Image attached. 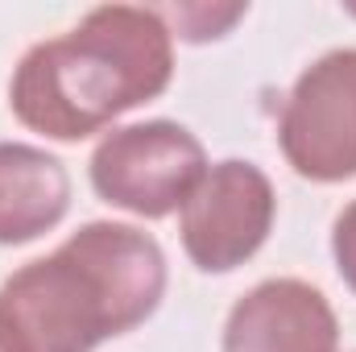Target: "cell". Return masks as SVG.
<instances>
[{
	"instance_id": "obj_1",
	"label": "cell",
	"mask_w": 356,
	"mask_h": 352,
	"mask_svg": "<svg viewBox=\"0 0 356 352\" xmlns=\"http://www.w3.org/2000/svg\"><path fill=\"white\" fill-rule=\"evenodd\" d=\"M166 294L162 245L116 220H91L54 253L0 282L4 352H95L141 328Z\"/></svg>"
},
{
	"instance_id": "obj_2",
	"label": "cell",
	"mask_w": 356,
	"mask_h": 352,
	"mask_svg": "<svg viewBox=\"0 0 356 352\" xmlns=\"http://www.w3.org/2000/svg\"><path fill=\"white\" fill-rule=\"evenodd\" d=\"M175 79V33L145 4H99L21 54L8 79L13 116L50 141H83L158 99Z\"/></svg>"
},
{
	"instance_id": "obj_3",
	"label": "cell",
	"mask_w": 356,
	"mask_h": 352,
	"mask_svg": "<svg viewBox=\"0 0 356 352\" xmlns=\"http://www.w3.org/2000/svg\"><path fill=\"white\" fill-rule=\"evenodd\" d=\"M91 186L104 203L141 220L182 211L207 175L203 141L178 120H141L104 133L88 162Z\"/></svg>"
},
{
	"instance_id": "obj_4",
	"label": "cell",
	"mask_w": 356,
	"mask_h": 352,
	"mask_svg": "<svg viewBox=\"0 0 356 352\" xmlns=\"http://www.w3.org/2000/svg\"><path fill=\"white\" fill-rule=\"evenodd\" d=\"M286 166L307 182L356 178V46L315 58L277 116Z\"/></svg>"
},
{
	"instance_id": "obj_5",
	"label": "cell",
	"mask_w": 356,
	"mask_h": 352,
	"mask_svg": "<svg viewBox=\"0 0 356 352\" xmlns=\"http://www.w3.org/2000/svg\"><path fill=\"white\" fill-rule=\"evenodd\" d=\"M277 195L261 166L224 158L207 166L178 211L182 253L203 273H232L269 241Z\"/></svg>"
},
{
	"instance_id": "obj_6",
	"label": "cell",
	"mask_w": 356,
	"mask_h": 352,
	"mask_svg": "<svg viewBox=\"0 0 356 352\" xmlns=\"http://www.w3.org/2000/svg\"><path fill=\"white\" fill-rule=\"evenodd\" d=\"M224 352H340L327 294L302 278H266L224 319Z\"/></svg>"
},
{
	"instance_id": "obj_7",
	"label": "cell",
	"mask_w": 356,
	"mask_h": 352,
	"mask_svg": "<svg viewBox=\"0 0 356 352\" xmlns=\"http://www.w3.org/2000/svg\"><path fill=\"white\" fill-rule=\"evenodd\" d=\"M71 211L67 166L25 141H0V245H29Z\"/></svg>"
},
{
	"instance_id": "obj_8",
	"label": "cell",
	"mask_w": 356,
	"mask_h": 352,
	"mask_svg": "<svg viewBox=\"0 0 356 352\" xmlns=\"http://www.w3.org/2000/svg\"><path fill=\"white\" fill-rule=\"evenodd\" d=\"M245 13H249V4H170V8H158V17L166 21V29L175 38H182V42L224 38Z\"/></svg>"
},
{
	"instance_id": "obj_9",
	"label": "cell",
	"mask_w": 356,
	"mask_h": 352,
	"mask_svg": "<svg viewBox=\"0 0 356 352\" xmlns=\"http://www.w3.org/2000/svg\"><path fill=\"white\" fill-rule=\"evenodd\" d=\"M332 257H336L340 278L348 282V290L356 294V199L336 216V224H332Z\"/></svg>"
},
{
	"instance_id": "obj_10",
	"label": "cell",
	"mask_w": 356,
	"mask_h": 352,
	"mask_svg": "<svg viewBox=\"0 0 356 352\" xmlns=\"http://www.w3.org/2000/svg\"><path fill=\"white\" fill-rule=\"evenodd\" d=\"M353 17H356V4H353Z\"/></svg>"
},
{
	"instance_id": "obj_11",
	"label": "cell",
	"mask_w": 356,
	"mask_h": 352,
	"mask_svg": "<svg viewBox=\"0 0 356 352\" xmlns=\"http://www.w3.org/2000/svg\"><path fill=\"white\" fill-rule=\"evenodd\" d=\"M0 352H4V349H0Z\"/></svg>"
}]
</instances>
